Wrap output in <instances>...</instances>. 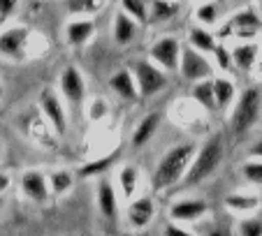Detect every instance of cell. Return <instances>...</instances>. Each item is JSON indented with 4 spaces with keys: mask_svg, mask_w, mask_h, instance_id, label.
Returning <instances> with one entry per match:
<instances>
[{
    "mask_svg": "<svg viewBox=\"0 0 262 236\" xmlns=\"http://www.w3.org/2000/svg\"><path fill=\"white\" fill-rule=\"evenodd\" d=\"M195 144L193 141H183V144H177V146L167 148L163 157L158 160L154 169V176H151V187L156 192H163L167 187L177 185L179 181L183 178V174L188 172V164L195 155Z\"/></svg>",
    "mask_w": 262,
    "mask_h": 236,
    "instance_id": "1",
    "label": "cell"
},
{
    "mask_svg": "<svg viewBox=\"0 0 262 236\" xmlns=\"http://www.w3.org/2000/svg\"><path fill=\"white\" fill-rule=\"evenodd\" d=\"M223 157H225V139L221 134H216L207 144H202L200 151H195L193 160L188 164V172L183 174L181 181L188 187L204 183L218 172V167L223 164Z\"/></svg>",
    "mask_w": 262,
    "mask_h": 236,
    "instance_id": "2",
    "label": "cell"
},
{
    "mask_svg": "<svg viewBox=\"0 0 262 236\" xmlns=\"http://www.w3.org/2000/svg\"><path fill=\"white\" fill-rule=\"evenodd\" d=\"M260 107H262V100H260V88L257 86H251V88H246L239 95L237 104H234V111L230 116V128H232V132L237 137L246 134L260 121Z\"/></svg>",
    "mask_w": 262,
    "mask_h": 236,
    "instance_id": "3",
    "label": "cell"
},
{
    "mask_svg": "<svg viewBox=\"0 0 262 236\" xmlns=\"http://www.w3.org/2000/svg\"><path fill=\"white\" fill-rule=\"evenodd\" d=\"M133 77H135V84H137V95L139 98H154L156 93L167 86V72L154 65L151 60H137L133 65Z\"/></svg>",
    "mask_w": 262,
    "mask_h": 236,
    "instance_id": "4",
    "label": "cell"
},
{
    "mask_svg": "<svg viewBox=\"0 0 262 236\" xmlns=\"http://www.w3.org/2000/svg\"><path fill=\"white\" fill-rule=\"evenodd\" d=\"M177 72L181 74V79L195 84V81H202V79H211L213 65L209 63L207 56L200 54V51H195L193 46H181Z\"/></svg>",
    "mask_w": 262,
    "mask_h": 236,
    "instance_id": "5",
    "label": "cell"
},
{
    "mask_svg": "<svg viewBox=\"0 0 262 236\" xmlns=\"http://www.w3.org/2000/svg\"><path fill=\"white\" fill-rule=\"evenodd\" d=\"M179 54H181V42L174 35H163L151 44L148 49V60L158 65L163 72H177L179 67Z\"/></svg>",
    "mask_w": 262,
    "mask_h": 236,
    "instance_id": "6",
    "label": "cell"
},
{
    "mask_svg": "<svg viewBox=\"0 0 262 236\" xmlns=\"http://www.w3.org/2000/svg\"><path fill=\"white\" fill-rule=\"evenodd\" d=\"M30 39L28 26H7L5 30H0V56H5L10 60H24L26 58V46Z\"/></svg>",
    "mask_w": 262,
    "mask_h": 236,
    "instance_id": "7",
    "label": "cell"
},
{
    "mask_svg": "<svg viewBox=\"0 0 262 236\" xmlns=\"http://www.w3.org/2000/svg\"><path fill=\"white\" fill-rule=\"evenodd\" d=\"M260 33V16L255 14L253 7H246V10L237 12L228 23L223 26V30L218 33V37H228V35H234L239 39H253Z\"/></svg>",
    "mask_w": 262,
    "mask_h": 236,
    "instance_id": "8",
    "label": "cell"
},
{
    "mask_svg": "<svg viewBox=\"0 0 262 236\" xmlns=\"http://www.w3.org/2000/svg\"><path fill=\"white\" fill-rule=\"evenodd\" d=\"M40 109H42V113H45L47 123L51 125V130H54L56 134H65V130H68V113H65V104L51 88H45L40 93Z\"/></svg>",
    "mask_w": 262,
    "mask_h": 236,
    "instance_id": "9",
    "label": "cell"
},
{
    "mask_svg": "<svg viewBox=\"0 0 262 236\" xmlns=\"http://www.w3.org/2000/svg\"><path fill=\"white\" fill-rule=\"evenodd\" d=\"M60 95H63V100L70 107H81V102H84L86 81H84V74L74 65H68L60 72Z\"/></svg>",
    "mask_w": 262,
    "mask_h": 236,
    "instance_id": "10",
    "label": "cell"
},
{
    "mask_svg": "<svg viewBox=\"0 0 262 236\" xmlns=\"http://www.w3.org/2000/svg\"><path fill=\"white\" fill-rule=\"evenodd\" d=\"M209 213V204L204 199H198V197H186V199H179L169 206L167 216L172 222H179V225H186V222H198L202 220Z\"/></svg>",
    "mask_w": 262,
    "mask_h": 236,
    "instance_id": "11",
    "label": "cell"
},
{
    "mask_svg": "<svg viewBox=\"0 0 262 236\" xmlns=\"http://www.w3.org/2000/svg\"><path fill=\"white\" fill-rule=\"evenodd\" d=\"M21 190L28 197L30 202H47L51 195L49 183H47V174L40 172V169H28V172L21 176Z\"/></svg>",
    "mask_w": 262,
    "mask_h": 236,
    "instance_id": "12",
    "label": "cell"
},
{
    "mask_svg": "<svg viewBox=\"0 0 262 236\" xmlns=\"http://www.w3.org/2000/svg\"><path fill=\"white\" fill-rule=\"evenodd\" d=\"M128 222L135 227V229H144L154 222L156 218V206H154V199L148 195L142 197H133L128 199Z\"/></svg>",
    "mask_w": 262,
    "mask_h": 236,
    "instance_id": "13",
    "label": "cell"
},
{
    "mask_svg": "<svg viewBox=\"0 0 262 236\" xmlns=\"http://www.w3.org/2000/svg\"><path fill=\"white\" fill-rule=\"evenodd\" d=\"M65 42H68L70 46H84L89 44L91 39H93L95 35V21L91 19V16H81V19H72L65 23Z\"/></svg>",
    "mask_w": 262,
    "mask_h": 236,
    "instance_id": "14",
    "label": "cell"
},
{
    "mask_svg": "<svg viewBox=\"0 0 262 236\" xmlns=\"http://www.w3.org/2000/svg\"><path fill=\"white\" fill-rule=\"evenodd\" d=\"M98 208L107 220H114L116 213H119V195H116V187L109 178L98 181Z\"/></svg>",
    "mask_w": 262,
    "mask_h": 236,
    "instance_id": "15",
    "label": "cell"
},
{
    "mask_svg": "<svg viewBox=\"0 0 262 236\" xmlns=\"http://www.w3.org/2000/svg\"><path fill=\"white\" fill-rule=\"evenodd\" d=\"M109 88L114 90L119 98L128 100V102H135V100L139 98V95H137V84H135V77H133V72H130L128 67L116 69V72L112 74V79H109Z\"/></svg>",
    "mask_w": 262,
    "mask_h": 236,
    "instance_id": "16",
    "label": "cell"
},
{
    "mask_svg": "<svg viewBox=\"0 0 262 236\" xmlns=\"http://www.w3.org/2000/svg\"><path fill=\"white\" fill-rule=\"evenodd\" d=\"M257 56H260V46L255 42H242L230 51V60L239 72H251L257 63Z\"/></svg>",
    "mask_w": 262,
    "mask_h": 236,
    "instance_id": "17",
    "label": "cell"
},
{
    "mask_svg": "<svg viewBox=\"0 0 262 236\" xmlns=\"http://www.w3.org/2000/svg\"><path fill=\"white\" fill-rule=\"evenodd\" d=\"M158 128H160V113L158 111L146 113V116L137 123V128H135V132H133V146L135 148L146 146V144L154 139V134L158 132Z\"/></svg>",
    "mask_w": 262,
    "mask_h": 236,
    "instance_id": "18",
    "label": "cell"
},
{
    "mask_svg": "<svg viewBox=\"0 0 262 236\" xmlns=\"http://www.w3.org/2000/svg\"><path fill=\"white\" fill-rule=\"evenodd\" d=\"M137 28L139 23L135 19H130L125 12H116L114 16V39H116V44L119 46H128L133 44V39L137 37Z\"/></svg>",
    "mask_w": 262,
    "mask_h": 236,
    "instance_id": "19",
    "label": "cell"
},
{
    "mask_svg": "<svg viewBox=\"0 0 262 236\" xmlns=\"http://www.w3.org/2000/svg\"><path fill=\"white\" fill-rule=\"evenodd\" d=\"M211 86H213V100H216V109L225 111L230 104L234 102L237 98V86L225 77H218V79H211Z\"/></svg>",
    "mask_w": 262,
    "mask_h": 236,
    "instance_id": "20",
    "label": "cell"
},
{
    "mask_svg": "<svg viewBox=\"0 0 262 236\" xmlns=\"http://www.w3.org/2000/svg\"><path fill=\"white\" fill-rule=\"evenodd\" d=\"M177 3L172 0H148L146 3V23H160V21H169L177 14Z\"/></svg>",
    "mask_w": 262,
    "mask_h": 236,
    "instance_id": "21",
    "label": "cell"
},
{
    "mask_svg": "<svg viewBox=\"0 0 262 236\" xmlns=\"http://www.w3.org/2000/svg\"><path fill=\"white\" fill-rule=\"evenodd\" d=\"M225 206L232 213H253L255 208H260V195H244V192H232L225 197Z\"/></svg>",
    "mask_w": 262,
    "mask_h": 236,
    "instance_id": "22",
    "label": "cell"
},
{
    "mask_svg": "<svg viewBox=\"0 0 262 236\" xmlns=\"http://www.w3.org/2000/svg\"><path fill=\"white\" fill-rule=\"evenodd\" d=\"M107 0H65V10L74 16H95L104 10Z\"/></svg>",
    "mask_w": 262,
    "mask_h": 236,
    "instance_id": "23",
    "label": "cell"
},
{
    "mask_svg": "<svg viewBox=\"0 0 262 236\" xmlns=\"http://www.w3.org/2000/svg\"><path fill=\"white\" fill-rule=\"evenodd\" d=\"M116 160H119V151L109 153V155H102L98 157V160H91V162H86L84 167L79 169V176L89 178V176H102L104 172H109V169L116 164Z\"/></svg>",
    "mask_w": 262,
    "mask_h": 236,
    "instance_id": "24",
    "label": "cell"
},
{
    "mask_svg": "<svg viewBox=\"0 0 262 236\" xmlns=\"http://www.w3.org/2000/svg\"><path fill=\"white\" fill-rule=\"evenodd\" d=\"M190 95H193L195 102H198L202 109H207V111H213V109H216L211 79H202V81H195V84H193V90H190Z\"/></svg>",
    "mask_w": 262,
    "mask_h": 236,
    "instance_id": "25",
    "label": "cell"
},
{
    "mask_svg": "<svg viewBox=\"0 0 262 236\" xmlns=\"http://www.w3.org/2000/svg\"><path fill=\"white\" fill-rule=\"evenodd\" d=\"M188 46H193L195 51H200V54H211L213 46H216V37H213L211 33H209L207 28H202V26H195L193 30H190L188 35Z\"/></svg>",
    "mask_w": 262,
    "mask_h": 236,
    "instance_id": "26",
    "label": "cell"
},
{
    "mask_svg": "<svg viewBox=\"0 0 262 236\" xmlns=\"http://www.w3.org/2000/svg\"><path fill=\"white\" fill-rule=\"evenodd\" d=\"M119 185H121V195H123L125 199H133L135 192H137V185H139V172L135 164H128V167L121 169Z\"/></svg>",
    "mask_w": 262,
    "mask_h": 236,
    "instance_id": "27",
    "label": "cell"
},
{
    "mask_svg": "<svg viewBox=\"0 0 262 236\" xmlns=\"http://www.w3.org/2000/svg\"><path fill=\"white\" fill-rule=\"evenodd\" d=\"M47 183H49V190L54 195H65L72 187V174L68 169H54V172L47 176Z\"/></svg>",
    "mask_w": 262,
    "mask_h": 236,
    "instance_id": "28",
    "label": "cell"
},
{
    "mask_svg": "<svg viewBox=\"0 0 262 236\" xmlns=\"http://www.w3.org/2000/svg\"><path fill=\"white\" fill-rule=\"evenodd\" d=\"M121 12L137 23H146V0H121Z\"/></svg>",
    "mask_w": 262,
    "mask_h": 236,
    "instance_id": "29",
    "label": "cell"
},
{
    "mask_svg": "<svg viewBox=\"0 0 262 236\" xmlns=\"http://www.w3.org/2000/svg\"><path fill=\"white\" fill-rule=\"evenodd\" d=\"M242 174H244V178H246L251 185H255V187L262 185V162L257 160V157H251L248 162H244Z\"/></svg>",
    "mask_w": 262,
    "mask_h": 236,
    "instance_id": "30",
    "label": "cell"
},
{
    "mask_svg": "<svg viewBox=\"0 0 262 236\" xmlns=\"http://www.w3.org/2000/svg\"><path fill=\"white\" fill-rule=\"evenodd\" d=\"M237 236H262L260 218H242L237 225Z\"/></svg>",
    "mask_w": 262,
    "mask_h": 236,
    "instance_id": "31",
    "label": "cell"
},
{
    "mask_svg": "<svg viewBox=\"0 0 262 236\" xmlns=\"http://www.w3.org/2000/svg\"><path fill=\"white\" fill-rule=\"evenodd\" d=\"M198 236H232V231L218 222H204L202 218V220H198Z\"/></svg>",
    "mask_w": 262,
    "mask_h": 236,
    "instance_id": "32",
    "label": "cell"
},
{
    "mask_svg": "<svg viewBox=\"0 0 262 236\" xmlns=\"http://www.w3.org/2000/svg\"><path fill=\"white\" fill-rule=\"evenodd\" d=\"M195 16H198V21L202 26H213L218 21V7L213 3H204L202 7H198Z\"/></svg>",
    "mask_w": 262,
    "mask_h": 236,
    "instance_id": "33",
    "label": "cell"
},
{
    "mask_svg": "<svg viewBox=\"0 0 262 236\" xmlns=\"http://www.w3.org/2000/svg\"><path fill=\"white\" fill-rule=\"evenodd\" d=\"M213 58H216V65L221 67V72H228L230 67H232V60H230V49L225 44H218L216 42V46H213Z\"/></svg>",
    "mask_w": 262,
    "mask_h": 236,
    "instance_id": "34",
    "label": "cell"
},
{
    "mask_svg": "<svg viewBox=\"0 0 262 236\" xmlns=\"http://www.w3.org/2000/svg\"><path fill=\"white\" fill-rule=\"evenodd\" d=\"M21 0H0V19H10L12 14H16Z\"/></svg>",
    "mask_w": 262,
    "mask_h": 236,
    "instance_id": "35",
    "label": "cell"
},
{
    "mask_svg": "<svg viewBox=\"0 0 262 236\" xmlns=\"http://www.w3.org/2000/svg\"><path fill=\"white\" fill-rule=\"evenodd\" d=\"M163 236H198V234H195V231L183 229V227L179 225V222H172V220H169V225L165 227Z\"/></svg>",
    "mask_w": 262,
    "mask_h": 236,
    "instance_id": "36",
    "label": "cell"
},
{
    "mask_svg": "<svg viewBox=\"0 0 262 236\" xmlns=\"http://www.w3.org/2000/svg\"><path fill=\"white\" fill-rule=\"evenodd\" d=\"M104 111H107V107H104L102 100H95V102L91 104V118H93V121L102 118V116H104Z\"/></svg>",
    "mask_w": 262,
    "mask_h": 236,
    "instance_id": "37",
    "label": "cell"
},
{
    "mask_svg": "<svg viewBox=\"0 0 262 236\" xmlns=\"http://www.w3.org/2000/svg\"><path fill=\"white\" fill-rule=\"evenodd\" d=\"M10 187V174H5V172H0V195Z\"/></svg>",
    "mask_w": 262,
    "mask_h": 236,
    "instance_id": "38",
    "label": "cell"
},
{
    "mask_svg": "<svg viewBox=\"0 0 262 236\" xmlns=\"http://www.w3.org/2000/svg\"><path fill=\"white\" fill-rule=\"evenodd\" d=\"M3 95H5V88H3V84H0V100H3Z\"/></svg>",
    "mask_w": 262,
    "mask_h": 236,
    "instance_id": "39",
    "label": "cell"
},
{
    "mask_svg": "<svg viewBox=\"0 0 262 236\" xmlns=\"http://www.w3.org/2000/svg\"><path fill=\"white\" fill-rule=\"evenodd\" d=\"M3 204H5V199H3V195H0V208H3Z\"/></svg>",
    "mask_w": 262,
    "mask_h": 236,
    "instance_id": "40",
    "label": "cell"
},
{
    "mask_svg": "<svg viewBox=\"0 0 262 236\" xmlns=\"http://www.w3.org/2000/svg\"><path fill=\"white\" fill-rule=\"evenodd\" d=\"M0 160H3V141H0Z\"/></svg>",
    "mask_w": 262,
    "mask_h": 236,
    "instance_id": "41",
    "label": "cell"
},
{
    "mask_svg": "<svg viewBox=\"0 0 262 236\" xmlns=\"http://www.w3.org/2000/svg\"><path fill=\"white\" fill-rule=\"evenodd\" d=\"M91 236H95V234H91Z\"/></svg>",
    "mask_w": 262,
    "mask_h": 236,
    "instance_id": "42",
    "label": "cell"
}]
</instances>
